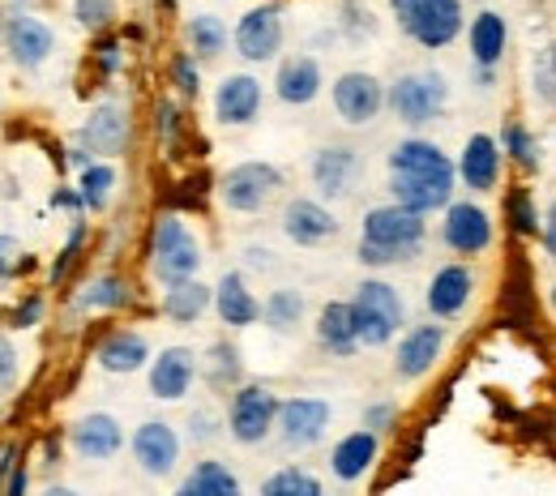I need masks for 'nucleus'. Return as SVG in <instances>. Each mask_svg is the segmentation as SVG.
<instances>
[{
  "label": "nucleus",
  "instance_id": "1",
  "mask_svg": "<svg viewBox=\"0 0 556 496\" xmlns=\"http://www.w3.org/2000/svg\"><path fill=\"white\" fill-rule=\"evenodd\" d=\"M424 240V218L403 206H377L364 218V240H359V262L368 266H390L416 257Z\"/></svg>",
  "mask_w": 556,
  "mask_h": 496
},
{
  "label": "nucleus",
  "instance_id": "2",
  "mask_svg": "<svg viewBox=\"0 0 556 496\" xmlns=\"http://www.w3.org/2000/svg\"><path fill=\"white\" fill-rule=\"evenodd\" d=\"M403 326V300L390 283H359V295L351 300V330H355V343L364 347H381L390 343V334Z\"/></svg>",
  "mask_w": 556,
  "mask_h": 496
},
{
  "label": "nucleus",
  "instance_id": "3",
  "mask_svg": "<svg viewBox=\"0 0 556 496\" xmlns=\"http://www.w3.org/2000/svg\"><path fill=\"white\" fill-rule=\"evenodd\" d=\"M390 4L399 13V26L424 48H445L463 30L458 0H390Z\"/></svg>",
  "mask_w": 556,
  "mask_h": 496
},
{
  "label": "nucleus",
  "instance_id": "4",
  "mask_svg": "<svg viewBox=\"0 0 556 496\" xmlns=\"http://www.w3.org/2000/svg\"><path fill=\"white\" fill-rule=\"evenodd\" d=\"M278 185H282L278 167H270V163H240V167H231V171L223 176L218 198H223L227 211L249 214V211H262L278 193Z\"/></svg>",
  "mask_w": 556,
  "mask_h": 496
},
{
  "label": "nucleus",
  "instance_id": "5",
  "mask_svg": "<svg viewBox=\"0 0 556 496\" xmlns=\"http://www.w3.org/2000/svg\"><path fill=\"white\" fill-rule=\"evenodd\" d=\"M445 77L441 73H407V77H399L394 81V90H390V107H394V116L399 120H407V125H428L441 107H445Z\"/></svg>",
  "mask_w": 556,
  "mask_h": 496
},
{
  "label": "nucleus",
  "instance_id": "6",
  "mask_svg": "<svg viewBox=\"0 0 556 496\" xmlns=\"http://www.w3.org/2000/svg\"><path fill=\"white\" fill-rule=\"evenodd\" d=\"M278 416V398L266 385H244L236 398H231V436L244 441V445H257Z\"/></svg>",
  "mask_w": 556,
  "mask_h": 496
},
{
  "label": "nucleus",
  "instance_id": "7",
  "mask_svg": "<svg viewBox=\"0 0 556 496\" xmlns=\"http://www.w3.org/2000/svg\"><path fill=\"white\" fill-rule=\"evenodd\" d=\"M386 94H381V81L372 73H343L339 86H334V107L348 125H368L377 120Z\"/></svg>",
  "mask_w": 556,
  "mask_h": 496
},
{
  "label": "nucleus",
  "instance_id": "8",
  "mask_svg": "<svg viewBox=\"0 0 556 496\" xmlns=\"http://www.w3.org/2000/svg\"><path fill=\"white\" fill-rule=\"evenodd\" d=\"M282 43V17H278L275 4H262L253 13L240 17L236 26V48L244 61H270Z\"/></svg>",
  "mask_w": 556,
  "mask_h": 496
},
{
  "label": "nucleus",
  "instance_id": "9",
  "mask_svg": "<svg viewBox=\"0 0 556 496\" xmlns=\"http://www.w3.org/2000/svg\"><path fill=\"white\" fill-rule=\"evenodd\" d=\"M278 428L287 445H313L326 428H330V403L321 398H291L278 407Z\"/></svg>",
  "mask_w": 556,
  "mask_h": 496
},
{
  "label": "nucleus",
  "instance_id": "10",
  "mask_svg": "<svg viewBox=\"0 0 556 496\" xmlns=\"http://www.w3.org/2000/svg\"><path fill=\"white\" fill-rule=\"evenodd\" d=\"M390 189H394V206H403V211L424 218L428 211H437V206L450 202L454 176H394Z\"/></svg>",
  "mask_w": 556,
  "mask_h": 496
},
{
  "label": "nucleus",
  "instance_id": "11",
  "mask_svg": "<svg viewBox=\"0 0 556 496\" xmlns=\"http://www.w3.org/2000/svg\"><path fill=\"white\" fill-rule=\"evenodd\" d=\"M134 458L141 462L146 475H167L176 467V458H180V441H176V432L167 424H154L150 420L134 436Z\"/></svg>",
  "mask_w": 556,
  "mask_h": 496
},
{
  "label": "nucleus",
  "instance_id": "12",
  "mask_svg": "<svg viewBox=\"0 0 556 496\" xmlns=\"http://www.w3.org/2000/svg\"><path fill=\"white\" fill-rule=\"evenodd\" d=\"M193 372H198L193 352H185V347H167V352L154 359V368H150V390H154L159 398L176 403V398H185V394H189Z\"/></svg>",
  "mask_w": 556,
  "mask_h": 496
},
{
  "label": "nucleus",
  "instance_id": "13",
  "mask_svg": "<svg viewBox=\"0 0 556 496\" xmlns=\"http://www.w3.org/2000/svg\"><path fill=\"white\" fill-rule=\"evenodd\" d=\"M4 43H9L13 61H17V65H26V69L43 65V61L52 56V48H56L52 30H48L43 22H35V17H13V22H9V30H4Z\"/></svg>",
  "mask_w": 556,
  "mask_h": 496
},
{
  "label": "nucleus",
  "instance_id": "14",
  "mask_svg": "<svg viewBox=\"0 0 556 496\" xmlns=\"http://www.w3.org/2000/svg\"><path fill=\"white\" fill-rule=\"evenodd\" d=\"M488 240H492V222H488V214L480 211V206H467V202L450 206L445 244H450L454 253H484Z\"/></svg>",
  "mask_w": 556,
  "mask_h": 496
},
{
  "label": "nucleus",
  "instance_id": "15",
  "mask_svg": "<svg viewBox=\"0 0 556 496\" xmlns=\"http://www.w3.org/2000/svg\"><path fill=\"white\" fill-rule=\"evenodd\" d=\"M257 107H262V81H253V77L240 73V77H227L218 86L214 112H218L223 125H249L257 116Z\"/></svg>",
  "mask_w": 556,
  "mask_h": 496
},
{
  "label": "nucleus",
  "instance_id": "16",
  "mask_svg": "<svg viewBox=\"0 0 556 496\" xmlns=\"http://www.w3.org/2000/svg\"><path fill=\"white\" fill-rule=\"evenodd\" d=\"M282 231L295 244H321V240H330L339 231V218L326 206H317V202H291L282 211Z\"/></svg>",
  "mask_w": 556,
  "mask_h": 496
},
{
  "label": "nucleus",
  "instance_id": "17",
  "mask_svg": "<svg viewBox=\"0 0 556 496\" xmlns=\"http://www.w3.org/2000/svg\"><path fill=\"white\" fill-rule=\"evenodd\" d=\"M441 343H445V330H441V326H416V330L399 343V359H394L399 377H424V372L432 368L437 352H441Z\"/></svg>",
  "mask_w": 556,
  "mask_h": 496
},
{
  "label": "nucleus",
  "instance_id": "18",
  "mask_svg": "<svg viewBox=\"0 0 556 496\" xmlns=\"http://www.w3.org/2000/svg\"><path fill=\"white\" fill-rule=\"evenodd\" d=\"M81 142L90 145L94 154H121L125 142H129V120H125V112H121V107H112V103H103V107L86 120Z\"/></svg>",
  "mask_w": 556,
  "mask_h": 496
},
{
  "label": "nucleus",
  "instance_id": "19",
  "mask_svg": "<svg viewBox=\"0 0 556 496\" xmlns=\"http://www.w3.org/2000/svg\"><path fill=\"white\" fill-rule=\"evenodd\" d=\"M121 441H125L121 424L112 416H103V411L99 416H86L81 424L73 428V449L81 458H112L121 449Z\"/></svg>",
  "mask_w": 556,
  "mask_h": 496
},
{
  "label": "nucleus",
  "instance_id": "20",
  "mask_svg": "<svg viewBox=\"0 0 556 496\" xmlns=\"http://www.w3.org/2000/svg\"><path fill=\"white\" fill-rule=\"evenodd\" d=\"M471 275H467V266H445L432 287H428V308L437 313V317H454V313H463L467 308V300H471Z\"/></svg>",
  "mask_w": 556,
  "mask_h": 496
},
{
  "label": "nucleus",
  "instance_id": "21",
  "mask_svg": "<svg viewBox=\"0 0 556 496\" xmlns=\"http://www.w3.org/2000/svg\"><path fill=\"white\" fill-rule=\"evenodd\" d=\"M390 167H394V176H454V167H450V158L437 150L432 142H403L394 145V154H390Z\"/></svg>",
  "mask_w": 556,
  "mask_h": 496
},
{
  "label": "nucleus",
  "instance_id": "22",
  "mask_svg": "<svg viewBox=\"0 0 556 496\" xmlns=\"http://www.w3.org/2000/svg\"><path fill=\"white\" fill-rule=\"evenodd\" d=\"M458 171H463V180H467V189H492L496 185V171H501V154H496V142L492 138H471L467 150H463V163H458Z\"/></svg>",
  "mask_w": 556,
  "mask_h": 496
},
{
  "label": "nucleus",
  "instance_id": "23",
  "mask_svg": "<svg viewBox=\"0 0 556 496\" xmlns=\"http://www.w3.org/2000/svg\"><path fill=\"white\" fill-rule=\"evenodd\" d=\"M275 86H278V99H282V103H313L317 90H321V69H317V61L295 56V61H287V65L278 69Z\"/></svg>",
  "mask_w": 556,
  "mask_h": 496
},
{
  "label": "nucleus",
  "instance_id": "24",
  "mask_svg": "<svg viewBox=\"0 0 556 496\" xmlns=\"http://www.w3.org/2000/svg\"><path fill=\"white\" fill-rule=\"evenodd\" d=\"M198 266H202V249H198L193 236H185V240H176L172 249L154 253V275H159L167 287L189 283V279L198 275Z\"/></svg>",
  "mask_w": 556,
  "mask_h": 496
},
{
  "label": "nucleus",
  "instance_id": "25",
  "mask_svg": "<svg viewBox=\"0 0 556 496\" xmlns=\"http://www.w3.org/2000/svg\"><path fill=\"white\" fill-rule=\"evenodd\" d=\"M218 317L227 321V326H253L257 317H262V304L249 295V287L240 275H227L223 283H218Z\"/></svg>",
  "mask_w": 556,
  "mask_h": 496
},
{
  "label": "nucleus",
  "instance_id": "26",
  "mask_svg": "<svg viewBox=\"0 0 556 496\" xmlns=\"http://www.w3.org/2000/svg\"><path fill=\"white\" fill-rule=\"evenodd\" d=\"M351 171H355V150H348V145H330V150H321L317 163H313V176H317L321 193H330V198L348 193Z\"/></svg>",
  "mask_w": 556,
  "mask_h": 496
},
{
  "label": "nucleus",
  "instance_id": "27",
  "mask_svg": "<svg viewBox=\"0 0 556 496\" xmlns=\"http://www.w3.org/2000/svg\"><path fill=\"white\" fill-rule=\"evenodd\" d=\"M377 458V436L372 432H351L348 441H339L334 449V475L339 480H359Z\"/></svg>",
  "mask_w": 556,
  "mask_h": 496
},
{
  "label": "nucleus",
  "instance_id": "28",
  "mask_svg": "<svg viewBox=\"0 0 556 496\" xmlns=\"http://www.w3.org/2000/svg\"><path fill=\"white\" fill-rule=\"evenodd\" d=\"M150 359V352H146V339L141 334H112L103 347H99V364L108 368V372H138L141 364Z\"/></svg>",
  "mask_w": 556,
  "mask_h": 496
},
{
  "label": "nucleus",
  "instance_id": "29",
  "mask_svg": "<svg viewBox=\"0 0 556 496\" xmlns=\"http://www.w3.org/2000/svg\"><path fill=\"white\" fill-rule=\"evenodd\" d=\"M505 17L501 13H480L476 22H471V52H476V61L480 65H496L501 56H505Z\"/></svg>",
  "mask_w": 556,
  "mask_h": 496
},
{
  "label": "nucleus",
  "instance_id": "30",
  "mask_svg": "<svg viewBox=\"0 0 556 496\" xmlns=\"http://www.w3.org/2000/svg\"><path fill=\"white\" fill-rule=\"evenodd\" d=\"M176 496H240V480L223 462H202L193 467V475L180 484Z\"/></svg>",
  "mask_w": 556,
  "mask_h": 496
},
{
  "label": "nucleus",
  "instance_id": "31",
  "mask_svg": "<svg viewBox=\"0 0 556 496\" xmlns=\"http://www.w3.org/2000/svg\"><path fill=\"white\" fill-rule=\"evenodd\" d=\"M317 339L339 355L355 352V330H351V304H326L317 317Z\"/></svg>",
  "mask_w": 556,
  "mask_h": 496
},
{
  "label": "nucleus",
  "instance_id": "32",
  "mask_svg": "<svg viewBox=\"0 0 556 496\" xmlns=\"http://www.w3.org/2000/svg\"><path fill=\"white\" fill-rule=\"evenodd\" d=\"M206 304H210V287H202L198 279H189V283H176L167 291L163 313H167L172 321H198V317L206 313Z\"/></svg>",
  "mask_w": 556,
  "mask_h": 496
},
{
  "label": "nucleus",
  "instance_id": "33",
  "mask_svg": "<svg viewBox=\"0 0 556 496\" xmlns=\"http://www.w3.org/2000/svg\"><path fill=\"white\" fill-rule=\"evenodd\" d=\"M77 304L81 308H121V304H129V283L116 275H103L77 295Z\"/></svg>",
  "mask_w": 556,
  "mask_h": 496
},
{
  "label": "nucleus",
  "instance_id": "34",
  "mask_svg": "<svg viewBox=\"0 0 556 496\" xmlns=\"http://www.w3.org/2000/svg\"><path fill=\"white\" fill-rule=\"evenodd\" d=\"M189 43H193V52H198V56H218V52H223V43H227V30H223V22H218V17L198 13V17L189 22Z\"/></svg>",
  "mask_w": 556,
  "mask_h": 496
},
{
  "label": "nucleus",
  "instance_id": "35",
  "mask_svg": "<svg viewBox=\"0 0 556 496\" xmlns=\"http://www.w3.org/2000/svg\"><path fill=\"white\" fill-rule=\"evenodd\" d=\"M262 496H326V493H321V484H317L308 471L287 467V471H278V475H270V480H266Z\"/></svg>",
  "mask_w": 556,
  "mask_h": 496
},
{
  "label": "nucleus",
  "instance_id": "36",
  "mask_svg": "<svg viewBox=\"0 0 556 496\" xmlns=\"http://www.w3.org/2000/svg\"><path fill=\"white\" fill-rule=\"evenodd\" d=\"M112 185H116V171H112V167H103V163H86V171H81V202H86L90 211H103Z\"/></svg>",
  "mask_w": 556,
  "mask_h": 496
},
{
  "label": "nucleus",
  "instance_id": "37",
  "mask_svg": "<svg viewBox=\"0 0 556 496\" xmlns=\"http://www.w3.org/2000/svg\"><path fill=\"white\" fill-rule=\"evenodd\" d=\"M262 313H266V321H270L275 330H291V326L300 321V313H304V295H300V291H275Z\"/></svg>",
  "mask_w": 556,
  "mask_h": 496
},
{
  "label": "nucleus",
  "instance_id": "38",
  "mask_svg": "<svg viewBox=\"0 0 556 496\" xmlns=\"http://www.w3.org/2000/svg\"><path fill=\"white\" fill-rule=\"evenodd\" d=\"M189 231H185V218L180 214H159L154 218V231H150V249L154 253H163V249H172L176 240H185Z\"/></svg>",
  "mask_w": 556,
  "mask_h": 496
},
{
  "label": "nucleus",
  "instance_id": "39",
  "mask_svg": "<svg viewBox=\"0 0 556 496\" xmlns=\"http://www.w3.org/2000/svg\"><path fill=\"white\" fill-rule=\"evenodd\" d=\"M505 142H509L514 158H518L522 167H540V145H535V138H527L522 125H509V129H505Z\"/></svg>",
  "mask_w": 556,
  "mask_h": 496
},
{
  "label": "nucleus",
  "instance_id": "40",
  "mask_svg": "<svg viewBox=\"0 0 556 496\" xmlns=\"http://www.w3.org/2000/svg\"><path fill=\"white\" fill-rule=\"evenodd\" d=\"M116 17V0H77V22L81 26H108Z\"/></svg>",
  "mask_w": 556,
  "mask_h": 496
},
{
  "label": "nucleus",
  "instance_id": "41",
  "mask_svg": "<svg viewBox=\"0 0 556 496\" xmlns=\"http://www.w3.org/2000/svg\"><path fill=\"white\" fill-rule=\"evenodd\" d=\"M22 266H26V262H22V249H17V240H13V236H0V287L13 283Z\"/></svg>",
  "mask_w": 556,
  "mask_h": 496
},
{
  "label": "nucleus",
  "instance_id": "42",
  "mask_svg": "<svg viewBox=\"0 0 556 496\" xmlns=\"http://www.w3.org/2000/svg\"><path fill=\"white\" fill-rule=\"evenodd\" d=\"M81 240H86V227L77 222V227H73V236H70V244H65V253H61V262L52 266V283H65V279H70L73 262H77V253H81Z\"/></svg>",
  "mask_w": 556,
  "mask_h": 496
},
{
  "label": "nucleus",
  "instance_id": "43",
  "mask_svg": "<svg viewBox=\"0 0 556 496\" xmlns=\"http://www.w3.org/2000/svg\"><path fill=\"white\" fill-rule=\"evenodd\" d=\"M172 77H176L180 94H193V99H198V90H202V73H198V65H193V56H176Z\"/></svg>",
  "mask_w": 556,
  "mask_h": 496
},
{
  "label": "nucleus",
  "instance_id": "44",
  "mask_svg": "<svg viewBox=\"0 0 556 496\" xmlns=\"http://www.w3.org/2000/svg\"><path fill=\"white\" fill-rule=\"evenodd\" d=\"M509 211H514V227H518L522 236H535V227H540V222H535V206H531V198H527L522 189L509 198Z\"/></svg>",
  "mask_w": 556,
  "mask_h": 496
},
{
  "label": "nucleus",
  "instance_id": "45",
  "mask_svg": "<svg viewBox=\"0 0 556 496\" xmlns=\"http://www.w3.org/2000/svg\"><path fill=\"white\" fill-rule=\"evenodd\" d=\"M13 381H17V352H13V343L0 334V394H9Z\"/></svg>",
  "mask_w": 556,
  "mask_h": 496
},
{
  "label": "nucleus",
  "instance_id": "46",
  "mask_svg": "<svg viewBox=\"0 0 556 496\" xmlns=\"http://www.w3.org/2000/svg\"><path fill=\"white\" fill-rule=\"evenodd\" d=\"M553 48H544L540 52V65H535V90H540V99L544 103H553Z\"/></svg>",
  "mask_w": 556,
  "mask_h": 496
},
{
  "label": "nucleus",
  "instance_id": "47",
  "mask_svg": "<svg viewBox=\"0 0 556 496\" xmlns=\"http://www.w3.org/2000/svg\"><path fill=\"white\" fill-rule=\"evenodd\" d=\"M236 377H240L236 352H231V347H214V385H223V381H236Z\"/></svg>",
  "mask_w": 556,
  "mask_h": 496
},
{
  "label": "nucleus",
  "instance_id": "48",
  "mask_svg": "<svg viewBox=\"0 0 556 496\" xmlns=\"http://www.w3.org/2000/svg\"><path fill=\"white\" fill-rule=\"evenodd\" d=\"M39 308H43V300H39V295H30V300L17 308V317H13V321H17V326H35V321H39Z\"/></svg>",
  "mask_w": 556,
  "mask_h": 496
},
{
  "label": "nucleus",
  "instance_id": "49",
  "mask_svg": "<svg viewBox=\"0 0 556 496\" xmlns=\"http://www.w3.org/2000/svg\"><path fill=\"white\" fill-rule=\"evenodd\" d=\"M26 493V467H13L9 471V488H4V496H22Z\"/></svg>",
  "mask_w": 556,
  "mask_h": 496
},
{
  "label": "nucleus",
  "instance_id": "50",
  "mask_svg": "<svg viewBox=\"0 0 556 496\" xmlns=\"http://www.w3.org/2000/svg\"><path fill=\"white\" fill-rule=\"evenodd\" d=\"M116 52H121V48H116V43H99V65H103V69H108V73L116 69V61H121V56H116Z\"/></svg>",
  "mask_w": 556,
  "mask_h": 496
},
{
  "label": "nucleus",
  "instance_id": "51",
  "mask_svg": "<svg viewBox=\"0 0 556 496\" xmlns=\"http://www.w3.org/2000/svg\"><path fill=\"white\" fill-rule=\"evenodd\" d=\"M368 420H372V424H386V420H390V407H377Z\"/></svg>",
  "mask_w": 556,
  "mask_h": 496
},
{
  "label": "nucleus",
  "instance_id": "52",
  "mask_svg": "<svg viewBox=\"0 0 556 496\" xmlns=\"http://www.w3.org/2000/svg\"><path fill=\"white\" fill-rule=\"evenodd\" d=\"M43 496H77V493H70V488H48Z\"/></svg>",
  "mask_w": 556,
  "mask_h": 496
}]
</instances>
